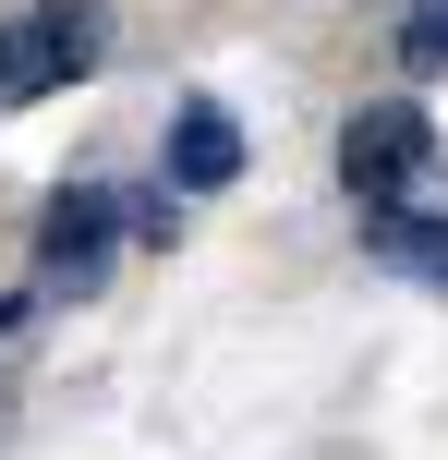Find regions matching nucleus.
<instances>
[{"label": "nucleus", "mask_w": 448, "mask_h": 460, "mask_svg": "<svg viewBox=\"0 0 448 460\" xmlns=\"http://www.w3.org/2000/svg\"><path fill=\"white\" fill-rule=\"evenodd\" d=\"M97 61H110V0H37V13L0 24V110H24L48 85H85Z\"/></svg>", "instance_id": "1"}, {"label": "nucleus", "mask_w": 448, "mask_h": 460, "mask_svg": "<svg viewBox=\"0 0 448 460\" xmlns=\"http://www.w3.org/2000/svg\"><path fill=\"white\" fill-rule=\"evenodd\" d=\"M121 243H134V207L97 194V182H73V194L37 207V279H48V291H97Z\"/></svg>", "instance_id": "2"}, {"label": "nucleus", "mask_w": 448, "mask_h": 460, "mask_svg": "<svg viewBox=\"0 0 448 460\" xmlns=\"http://www.w3.org/2000/svg\"><path fill=\"white\" fill-rule=\"evenodd\" d=\"M425 158H436V121L412 110V97H376V110L339 121V182H352L364 207H388V194H400Z\"/></svg>", "instance_id": "3"}, {"label": "nucleus", "mask_w": 448, "mask_h": 460, "mask_svg": "<svg viewBox=\"0 0 448 460\" xmlns=\"http://www.w3.org/2000/svg\"><path fill=\"white\" fill-rule=\"evenodd\" d=\"M170 182H182V194H231L242 182V121L231 110H218V97H182V110H170Z\"/></svg>", "instance_id": "4"}, {"label": "nucleus", "mask_w": 448, "mask_h": 460, "mask_svg": "<svg viewBox=\"0 0 448 460\" xmlns=\"http://www.w3.org/2000/svg\"><path fill=\"white\" fill-rule=\"evenodd\" d=\"M364 254L448 291V218H436V207H364Z\"/></svg>", "instance_id": "5"}, {"label": "nucleus", "mask_w": 448, "mask_h": 460, "mask_svg": "<svg viewBox=\"0 0 448 460\" xmlns=\"http://www.w3.org/2000/svg\"><path fill=\"white\" fill-rule=\"evenodd\" d=\"M400 73H448V0H425L400 24Z\"/></svg>", "instance_id": "6"}, {"label": "nucleus", "mask_w": 448, "mask_h": 460, "mask_svg": "<svg viewBox=\"0 0 448 460\" xmlns=\"http://www.w3.org/2000/svg\"><path fill=\"white\" fill-rule=\"evenodd\" d=\"M134 207V243H170V207H182V182H158V194H121Z\"/></svg>", "instance_id": "7"}]
</instances>
